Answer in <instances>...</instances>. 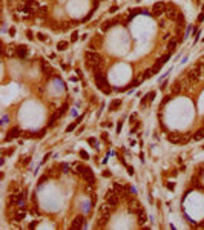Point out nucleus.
<instances>
[{
    "label": "nucleus",
    "instance_id": "nucleus-9",
    "mask_svg": "<svg viewBox=\"0 0 204 230\" xmlns=\"http://www.w3.org/2000/svg\"><path fill=\"white\" fill-rule=\"evenodd\" d=\"M169 57H170V52H169V54H166L164 57H163V59H160V60L157 61V63H155V66H154V68H152V71H154V74H158L160 71H161V68H163V65H164L166 61L169 60Z\"/></svg>",
    "mask_w": 204,
    "mask_h": 230
},
{
    "label": "nucleus",
    "instance_id": "nucleus-4",
    "mask_svg": "<svg viewBox=\"0 0 204 230\" xmlns=\"http://www.w3.org/2000/svg\"><path fill=\"white\" fill-rule=\"evenodd\" d=\"M186 75H187V78L190 80L192 85H195V83H197L199 78H201V75H199V72H198V69H197V66H195V65L187 71V72H186Z\"/></svg>",
    "mask_w": 204,
    "mask_h": 230
},
{
    "label": "nucleus",
    "instance_id": "nucleus-50",
    "mask_svg": "<svg viewBox=\"0 0 204 230\" xmlns=\"http://www.w3.org/2000/svg\"><path fill=\"white\" fill-rule=\"evenodd\" d=\"M69 25H71V23H63V29H68Z\"/></svg>",
    "mask_w": 204,
    "mask_h": 230
},
{
    "label": "nucleus",
    "instance_id": "nucleus-40",
    "mask_svg": "<svg viewBox=\"0 0 204 230\" xmlns=\"http://www.w3.org/2000/svg\"><path fill=\"white\" fill-rule=\"evenodd\" d=\"M37 37H38V40H40V42H46V37H45L43 34H37Z\"/></svg>",
    "mask_w": 204,
    "mask_h": 230
},
{
    "label": "nucleus",
    "instance_id": "nucleus-1",
    "mask_svg": "<svg viewBox=\"0 0 204 230\" xmlns=\"http://www.w3.org/2000/svg\"><path fill=\"white\" fill-rule=\"evenodd\" d=\"M85 60H86L88 68H91L92 71H94L95 68H98V66H101V65H104L103 57H101L98 52H95V51H86L85 52Z\"/></svg>",
    "mask_w": 204,
    "mask_h": 230
},
{
    "label": "nucleus",
    "instance_id": "nucleus-32",
    "mask_svg": "<svg viewBox=\"0 0 204 230\" xmlns=\"http://www.w3.org/2000/svg\"><path fill=\"white\" fill-rule=\"evenodd\" d=\"M152 75H154V71H152V68H149V69H146V71H144L143 78H150Z\"/></svg>",
    "mask_w": 204,
    "mask_h": 230
},
{
    "label": "nucleus",
    "instance_id": "nucleus-35",
    "mask_svg": "<svg viewBox=\"0 0 204 230\" xmlns=\"http://www.w3.org/2000/svg\"><path fill=\"white\" fill-rule=\"evenodd\" d=\"M71 40H72V42H77V40H78V32H77V31H74V32H72V37H71Z\"/></svg>",
    "mask_w": 204,
    "mask_h": 230
},
{
    "label": "nucleus",
    "instance_id": "nucleus-48",
    "mask_svg": "<svg viewBox=\"0 0 204 230\" xmlns=\"http://www.w3.org/2000/svg\"><path fill=\"white\" fill-rule=\"evenodd\" d=\"M135 118H137V115H135V114H134V115H131V121H132V123L135 121Z\"/></svg>",
    "mask_w": 204,
    "mask_h": 230
},
{
    "label": "nucleus",
    "instance_id": "nucleus-49",
    "mask_svg": "<svg viewBox=\"0 0 204 230\" xmlns=\"http://www.w3.org/2000/svg\"><path fill=\"white\" fill-rule=\"evenodd\" d=\"M9 34H11V35H14V34H15V29H14V28H11V29H9Z\"/></svg>",
    "mask_w": 204,
    "mask_h": 230
},
{
    "label": "nucleus",
    "instance_id": "nucleus-10",
    "mask_svg": "<svg viewBox=\"0 0 204 230\" xmlns=\"http://www.w3.org/2000/svg\"><path fill=\"white\" fill-rule=\"evenodd\" d=\"M164 14H166V17H167L169 20H174V22H176V19H178V15H180V12L176 11L175 8H172V6L169 5V6L166 8V12H164Z\"/></svg>",
    "mask_w": 204,
    "mask_h": 230
},
{
    "label": "nucleus",
    "instance_id": "nucleus-38",
    "mask_svg": "<svg viewBox=\"0 0 204 230\" xmlns=\"http://www.w3.org/2000/svg\"><path fill=\"white\" fill-rule=\"evenodd\" d=\"M48 176H49V175H45V176H42V178H40V180H38V184H40V186H42V184H43V183H45V181L48 180Z\"/></svg>",
    "mask_w": 204,
    "mask_h": 230
},
{
    "label": "nucleus",
    "instance_id": "nucleus-5",
    "mask_svg": "<svg viewBox=\"0 0 204 230\" xmlns=\"http://www.w3.org/2000/svg\"><path fill=\"white\" fill-rule=\"evenodd\" d=\"M140 209H141V204L137 198H131V200L127 201V212H129V213H138Z\"/></svg>",
    "mask_w": 204,
    "mask_h": 230
},
{
    "label": "nucleus",
    "instance_id": "nucleus-34",
    "mask_svg": "<svg viewBox=\"0 0 204 230\" xmlns=\"http://www.w3.org/2000/svg\"><path fill=\"white\" fill-rule=\"evenodd\" d=\"M49 176H52V178H57V176H59V172H57L55 169H51L49 170V174H48Z\"/></svg>",
    "mask_w": 204,
    "mask_h": 230
},
{
    "label": "nucleus",
    "instance_id": "nucleus-39",
    "mask_svg": "<svg viewBox=\"0 0 204 230\" xmlns=\"http://www.w3.org/2000/svg\"><path fill=\"white\" fill-rule=\"evenodd\" d=\"M66 110H68V104H66V103H65L63 106H61V109H60V112H61V115H63V114L66 112Z\"/></svg>",
    "mask_w": 204,
    "mask_h": 230
},
{
    "label": "nucleus",
    "instance_id": "nucleus-13",
    "mask_svg": "<svg viewBox=\"0 0 204 230\" xmlns=\"http://www.w3.org/2000/svg\"><path fill=\"white\" fill-rule=\"evenodd\" d=\"M25 216H26V209H25V207H20V209H17L15 213L12 215V219H14V221H22Z\"/></svg>",
    "mask_w": 204,
    "mask_h": 230
},
{
    "label": "nucleus",
    "instance_id": "nucleus-45",
    "mask_svg": "<svg viewBox=\"0 0 204 230\" xmlns=\"http://www.w3.org/2000/svg\"><path fill=\"white\" fill-rule=\"evenodd\" d=\"M198 20H199V22H203V20H204V12H201V14H199V17H198Z\"/></svg>",
    "mask_w": 204,
    "mask_h": 230
},
{
    "label": "nucleus",
    "instance_id": "nucleus-53",
    "mask_svg": "<svg viewBox=\"0 0 204 230\" xmlns=\"http://www.w3.org/2000/svg\"><path fill=\"white\" fill-rule=\"evenodd\" d=\"M203 12H204V5H203Z\"/></svg>",
    "mask_w": 204,
    "mask_h": 230
},
{
    "label": "nucleus",
    "instance_id": "nucleus-18",
    "mask_svg": "<svg viewBox=\"0 0 204 230\" xmlns=\"http://www.w3.org/2000/svg\"><path fill=\"white\" fill-rule=\"evenodd\" d=\"M192 138L195 140V141H199V140H203L204 138V127H201V129H198L195 134L192 135Z\"/></svg>",
    "mask_w": 204,
    "mask_h": 230
},
{
    "label": "nucleus",
    "instance_id": "nucleus-51",
    "mask_svg": "<svg viewBox=\"0 0 204 230\" xmlns=\"http://www.w3.org/2000/svg\"><path fill=\"white\" fill-rule=\"evenodd\" d=\"M120 130H121V121L118 123V127H117V132H120Z\"/></svg>",
    "mask_w": 204,
    "mask_h": 230
},
{
    "label": "nucleus",
    "instance_id": "nucleus-15",
    "mask_svg": "<svg viewBox=\"0 0 204 230\" xmlns=\"http://www.w3.org/2000/svg\"><path fill=\"white\" fill-rule=\"evenodd\" d=\"M71 170H72L75 175H81L83 170H85V166H83L81 163H74L72 167H71Z\"/></svg>",
    "mask_w": 204,
    "mask_h": 230
},
{
    "label": "nucleus",
    "instance_id": "nucleus-37",
    "mask_svg": "<svg viewBox=\"0 0 204 230\" xmlns=\"http://www.w3.org/2000/svg\"><path fill=\"white\" fill-rule=\"evenodd\" d=\"M80 157H81L83 160H88V158H89V155H88V153L85 152V150H81V152H80Z\"/></svg>",
    "mask_w": 204,
    "mask_h": 230
},
{
    "label": "nucleus",
    "instance_id": "nucleus-23",
    "mask_svg": "<svg viewBox=\"0 0 204 230\" xmlns=\"http://www.w3.org/2000/svg\"><path fill=\"white\" fill-rule=\"evenodd\" d=\"M60 117H61V112H60V110H57V112L51 117V120H49V126H54V124H55V121L59 120Z\"/></svg>",
    "mask_w": 204,
    "mask_h": 230
},
{
    "label": "nucleus",
    "instance_id": "nucleus-3",
    "mask_svg": "<svg viewBox=\"0 0 204 230\" xmlns=\"http://www.w3.org/2000/svg\"><path fill=\"white\" fill-rule=\"evenodd\" d=\"M106 202H109V204L114 206V207L118 206L120 196L117 195V192H115L114 189H110V190H108V192H106Z\"/></svg>",
    "mask_w": 204,
    "mask_h": 230
},
{
    "label": "nucleus",
    "instance_id": "nucleus-28",
    "mask_svg": "<svg viewBox=\"0 0 204 230\" xmlns=\"http://www.w3.org/2000/svg\"><path fill=\"white\" fill-rule=\"evenodd\" d=\"M192 138V135L190 134H184V135H181V140H180V144H186L187 141Z\"/></svg>",
    "mask_w": 204,
    "mask_h": 230
},
{
    "label": "nucleus",
    "instance_id": "nucleus-41",
    "mask_svg": "<svg viewBox=\"0 0 204 230\" xmlns=\"http://www.w3.org/2000/svg\"><path fill=\"white\" fill-rule=\"evenodd\" d=\"M92 15H94V11H91V12H89V14H88V15L85 17V20H83V22H88V20H89V19H91V17H92Z\"/></svg>",
    "mask_w": 204,
    "mask_h": 230
},
{
    "label": "nucleus",
    "instance_id": "nucleus-29",
    "mask_svg": "<svg viewBox=\"0 0 204 230\" xmlns=\"http://www.w3.org/2000/svg\"><path fill=\"white\" fill-rule=\"evenodd\" d=\"M6 49H8V51H6V55H8V57H12V55L17 54V49H15L14 46H8Z\"/></svg>",
    "mask_w": 204,
    "mask_h": 230
},
{
    "label": "nucleus",
    "instance_id": "nucleus-26",
    "mask_svg": "<svg viewBox=\"0 0 204 230\" xmlns=\"http://www.w3.org/2000/svg\"><path fill=\"white\" fill-rule=\"evenodd\" d=\"M195 66H197L199 75H201V77H204V61H198V63L195 65Z\"/></svg>",
    "mask_w": 204,
    "mask_h": 230
},
{
    "label": "nucleus",
    "instance_id": "nucleus-8",
    "mask_svg": "<svg viewBox=\"0 0 204 230\" xmlns=\"http://www.w3.org/2000/svg\"><path fill=\"white\" fill-rule=\"evenodd\" d=\"M81 176H83V180H85L88 184H94L95 176H94V172H92V170L89 169V167H85V170H83Z\"/></svg>",
    "mask_w": 204,
    "mask_h": 230
},
{
    "label": "nucleus",
    "instance_id": "nucleus-21",
    "mask_svg": "<svg viewBox=\"0 0 204 230\" xmlns=\"http://www.w3.org/2000/svg\"><path fill=\"white\" fill-rule=\"evenodd\" d=\"M167 140L170 141V143H175V144H180V140H181V135L180 134H170L167 137Z\"/></svg>",
    "mask_w": 204,
    "mask_h": 230
},
{
    "label": "nucleus",
    "instance_id": "nucleus-7",
    "mask_svg": "<svg viewBox=\"0 0 204 230\" xmlns=\"http://www.w3.org/2000/svg\"><path fill=\"white\" fill-rule=\"evenodd\" d=\"M115 210V207L114 206H110L109 202H106V204H103L100 207V216H103V218H108L109 219V216H110V213Z\"/></svg>",
    "mask_w": 204,
    "mask_h": 230
},
{
    "label": "nucleus",
    "instance_id": "nucleus-46",
    "mask_svg": "<svg viewBox=\"0 0 204 230\" xmlns=\"http://www.w3.org/2000/svg\"><path fill=\"white\" fill-rule=\"evenodd\" d=\"M35 225H37V221H34V223H31V225H29V229H34Z\"/></svg>",
    "mask_w": 204,
    "mask_h": 230
},
{
    "label": "nucleus",
    "instance_id": "nucleus-17",
    "mask_svg": "<svg viewBox=\"0 0 204 230\" xmlns=\"http://www.w3.org/2000/svg\"><path fill=\"white\" fill-rule=\"evenodd\" d=\"M17 55H19L20 59H25V57L28 55V46H26V45L17 46Z\"/></svg>",
    "mask_w": 204,
    "mask_h": 230
},
{
    "label": "nucleus",
    "instance_id": "nucleus-43",
    "mask_svg": "<svg viewBox=\"0 0 204 230\" xmlns=\"http://www.w3.org/2000/svg\"><path fill=\"white\" fill-rule=\"evenodd\" d=\"M101 138H103L104 141H108V134H106V132H103V134H101Z\"/></svg>",
    "mask_w": 204,
    "mask_h": 230
},
{
    "label": "nucleus",
    "instance_id": "nucleus-30",
    "mask_svg": "<svg viewBox=\"0 0 204 230\" xmlns=\"http://www.w3.org/2000/svg\"><path fill=\"white\" fill-rule=\"evenodd\" d=\"M68 48V42H59L57 43V49L59 51H65Z\"/></svg>",
    "mask_w": 204,
    "mask_h": 230
},
{
    "label": "nucleus",
    "instance_id": "nucleus-2",
    "mask_svg": "<svg viewBox=\"0 0 204 230\" xmlns=\"http://www.w3.org/2000/svg\"><path fill=\"white\" fill-rule=\"evenodd\" d=\"M94 80L97 83V86H98V89L103 92V94H110V86H109V83L108 80H106V77H104V74H94Z\"/></svg>",
    "mask_w": 204,
    "mask_h": 230
},
{
    "label": "nucleus",
    "instance_id": "nucleus-33",
    "mask_svg": "<svg viewBox=\"0 0 204 230\" xmlns=\"http://www.w3.org/2000/svg\"><path fill=\"white\" fill-rule=\"evenodd\" d=\"M101 42H103V38H101V35H95L94 42H92V46H94V45L100 46V45H101Z\"/></svg>",
    "mask_w": 204,
    "mask_h": 230
},
{
    "label": "nucleus",
    "instance_id": "nucleus-6",
    "mask_svg": "<svg viewBox=\"0 0 204 230\" xmlns=\"http://www.w3.org/2000/svg\"><path fill=\"white\" fill-rule=\"evenodd\" d=\"M166 12V5L163 2H157V3H154V6H152V15L155 17H160V15H163Z\"/></svg>",
    "mask_w": 204,
    "mask_h": 230
},
{
    "label": "nucleus",
    "instance_id": "nucleus-44",
    "mask_svg": "<svg viewBox=\"0 0 204 230\" xmlns=\"http://www.w3.org/2000/svg\"><path fill=\"white\" fill-rule=\"evenodd\" d=\"M127 172H129V175H134V169H132V167L129 166V167H127Z\"/></svg>",
    "mask_w": 204,
    "mask_h": 230
},
{
    "label": "nucleus",
    "instance_id": "nucleus-31",
    "mask_svg": "<svg viewBox=\"0 0 204 230\" xmlns=\"http://www.w3.org/2000/svg\"><path fill=\"white\" fill-rule=\"evenodd\" d=\"M176 23H178V25H176V26H180V28H183V26H184V15L181 14V12H180L178 19H176Z\"/></svg>",
    "mask_w": 204,
    "mask_h": 230
},
{
    "label": "nucleus",
    "instance_id": "nucleus-25",
    "mask_svg": "<svg viewBox=\"0 0 204 230\" xmlns=\"http://www.w3.org/2000/svg\"><path fill=\"white\" fill-rule=\"evenodd\" d=\"M81 120H83V115H81V117H78V120L75 121V123H72V124H69L68 127H66V132H71V130H74L75 127H77V124H78V123L81 121Z\"/></svg>",
    "mask_w": 204,
    "mask_h": 230
},
{
    "label": "nucleus",
    "instance_id": "nucleus-47",
    "mask_svg": "<svg viewBox=\"0 0 204 230\" xmlns=\"http://www.w3.org/2000/svg\"><path fill=\"white\" fill-rule=\"evenodd\" d=\"M26 34H28V37L31 38V40H32V38H34V37H32V32H31V31H28V32H26Z\"/></svg>",
    "mask_w": 204,
    "mask_h": 230
},
{
    "label": "nucleus",
    "instance_id": "nucleus-16",
    "mask_svg": "<svg viewBox=\"0 0 204 230\" xmlns=\"http://www.w3.org/2000/svg\"><path fill=\"white\" fill-rule=\"evenodd\" d=\"M22 135V132L19 127H12V129L8 132V137H6V141H9L11 138H17V137H20Z\"/></svg>",
    "mask_w": 204,
    "mask_h": 230
},
{
    "label": "nucleus",
    "instance_id": "nucleus-54",
    "mask_svg": "<svg viewBox=\"0 0 204 230\" xmlns=\"http://www.w3.org/2000/svg\"><path fill=\"white\" fill-rule=\"evenodd\" d=\"M203 149H204V146H203Z\"/></svg>",
    "mask_w": 204,
    "mask_h": 230
},
{
    "label": "nucleus",
    "instance_id": "nucleus-42",
    "mask_svg": "<svg viewBox=\"0 0 204 230\" xmlns=\"http://www.w3.org/2000/svg\"><path fill=\"white\" fill-rule=\"evenodd\" d=\"M169 100H170V95H166L164 98H163V104H164V103H167Z\"/></svg>",
    "mask_w": 204,
    "mask_h": 230
},
{
    "label": "nucleus",
    "instance_id": "nucleus-27",
    "mask_svg": "<svg viewBox=\"0 0 204 230\" xmlns=\"http://www.w3.org/2000/svg\"><path fill=\"white\" fill-rule=\"evenodd\" d=\"M37 15H38V17H46V15H48V8H46V6H42V8L37 11Z\"/></svg>",
    "mask_w": 204,
    "mask_h": 230
},
{
    "label": "nucleus",
    "instance_id": "nucleus-12",
    "mask_svg": "<svg viewBox=\"0 0 204 230\" xmlns=\"http://www.w3.org/2000/svg\"><path fill=\"white\" fill-rule=\"evenodd\" d=\"M137 218H138V221H137V223H138L140 225H144V224H146V221H147V215H146V210L143 209V207H141V209L138 210V213H137Z\"/></svg>",
    "mask_w": 204,
    "mask_h": 230
},
{
    "label": "nucleus",
    "instance_id": "nucleus-20",
    "mask_svg": "<svg viewBox=\"0 0 204 230\" xmlns=\"http://www.w3.org/2000/svg\"><path fill=\"white\" fill-rule=\"evenodd\" d=\"M42 71L45 74H51L52 72V68H51V65L48 63L46 60H42Z\"/></svg>",
    "mask_w": 204,
    "mask_h": 230
},
{
    "label": "nucleus",
    "instance_id": "nucleus-36",
    "mask_svg": "<svg viewBox=\"0 0 204 230\" xmlns=\"http://www.w3.org/2000/svg\"><path fill=\"white\" fill-rule=\"evenodd\" d=\"M88 141H89V144H91V146H94V147L97 149V140H95V138H89Z\"/></svg>",
    "mask_w": 204,
    "mask_h": 230
},
{
    "label": "nucleus",
    "instance_id": "nucleus-22",
    "mask_svg": "<svg viewBox=\"0 0 204 230\" xmlns=\"http://www.w3.org/2000/svg\"><path fill=\"white\" fill-rule=\"evenodd\" d=\"M115 23H114V20H106V22H103V25H101V31H103V32H106V31H108L109 28H112Z\"/></svg>",
    "mask_w": 204,
    "mask_h": 230
},
{
    "label": "nucleus",
    "instance_id": "nucleus-19",
    "mask_svg": "<svg viewBox=\"0 0 204 230\" xmlns=\"http://www.w3.org/2000/svg\"><path fill=\"white\" fill-rule=\"evenodd\" d=\"M120 106H121V100L120 98H117V100H114L112 103H110V106H109V110L110 112H115V110H117Z\"/></svg>",
    "mask_w": 204,
    "mask_h": 230
},
{
    "label": "nucleus",
    "instance_id": "nucleus-11",
    "mask_svg": "<svg viewBox=\"0 0 204 230\" xmlns=\"http://www.w3.org/2000/svg\"><path fill=\"white\" fill-rule=\"evenodd\" d=\"M83 224H85V216L78 215V216H75V218H74L72 224H71V229H74V230L81 229V227H83Z\"/></svg>",
    "mask_w": 204,
    "mask_h": 230
},
{
    "label": "nucleus",
    "instance_id": "nucleus-52",
    "mask_svg": "<svg viewBox=\"0 0 204 230\" xmlns=\"http://www.w3.org/2000/svg\"><path fill=\"white\" fill-rule=\"evenodd\" d=\"M25 2H26V5H31V3L34 2V0H25Z\"/></svg>",
    "mask_w": 204,
    "mask_h": 230
},
{
    "label": "nucleus",
    "instance_id": "nucleus-24",
    "mask_svg": "<svg viewBox=\"0 0 204 230\" xmlns=\"http://www.w3.org/2000/svg\"><path fill=\"white\" fill-rule=\"evenodd\" d=\"M176 43H178V40H176V38H172V40L169 42V45H167V51H169V52H174Z\"/></svg>",
    "mask_w": 204,
    "mask_h": 230
},
{
    "label": "nucleus",
    "instance_id": "nucleus-14",
    "mask_svg": "<svg viewBox=\"0 0 204 230\" xmlns=\"http://www.w3.org/2000/svg\"><path fill=\"white\" fill-rule=\"evenodd\" d=\"M181 89H183V86H181V81L176 80L174 85L170 86V95H178L180 92H181Z\"/></svg>",
    "mask_w": 204,
    "mask_h": 230
}]
</instances>
